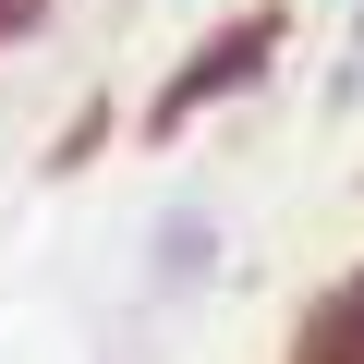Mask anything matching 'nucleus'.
<instances>
[{"mask_svg":"<svg viewBox=\"0 0 364 364\" xmlns=\"http://www.w3.org/2000/svg\"><path fill=\"white\" fill-rule=\"evenodd\" d=\"M207 255H219V231H207V207H182V219L158 231V255H146V304H170L182 279H207Z\"/></svg>","mask_w":364,"mask_h":364,"instance_id":"f257e3e1","label":"nucleus"}]
</instances>
